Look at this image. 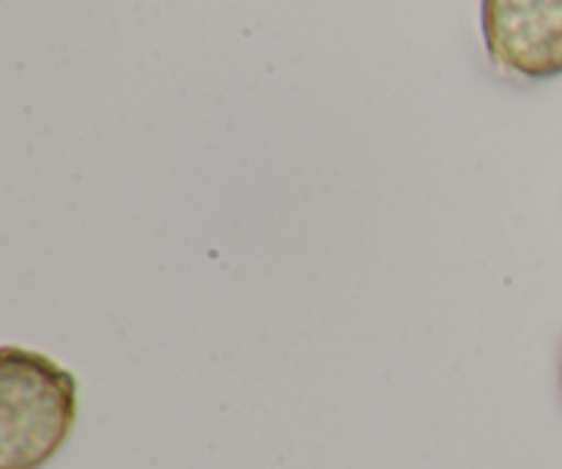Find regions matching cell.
<instances>
[{"label":"cell","mask_w":562,"mask_h":469,"mask_svg":"<svg viewBox=\"0 0 562 469\" xmlns=\"http://www.w3.org/2000/svg\"><path fill=\"white\" fill-rule=\"evenodd\" d=\"M560 388H562V360H560Z\"/></svg>","instance_id":"3957f363"},{"label":"cell","mask_w":562,"mask_h":469,"mask_svg":"<svg viewBox=\"0 0 562 469\" xmlns=\"http://www.w3.org/2000/svg\"><path fill=\"white\" fill-rule=\"evenodd\" d=\"M488 58L527 80L562 75V0H483Z\"/></svg>","instance_id":"7a4b0ae2"},{"label":"cell","mask_w":562,"mask_h":469,"mask_svg":"<svg viewBox=\"0 0 562 469\" xmlns=\"http://www.w3.org/2000/svg\"><path fill=\"white\" fill-rule=\"evenodd\" d=\"M77 421V382L47 355L0 349V469H42Z\"/></svg>","instance_id":"6da1fadb"}]
</instances>
